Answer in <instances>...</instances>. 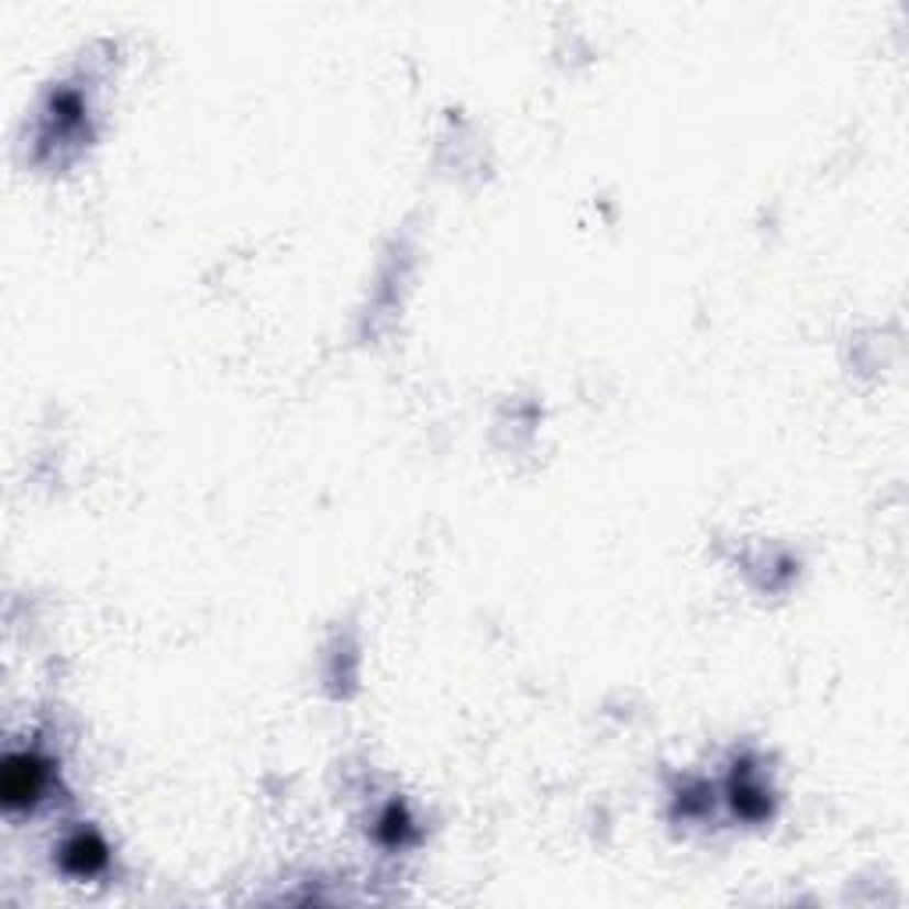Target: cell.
Segmentation results:
<instances>
[{
  "mask_svg": "<svg viewBox=\"0 0 909 909\" xmlns=\"http://www.w3.org/2000/svg\"><path fill=\"white\" fill-rule=\"evenodd\" d=\"M43 778H46V772L40 767L36 757H8V767H4V803L11 810L33 803V799L43 792Z\"/></svg>",
  "mask_w": 909,
  "mask_h": 909,
  "instance_id": "cell-1",
  "label": "cell"
},
{
  "mask_svg": "<svg viewBox=\"0 0 909 909\" xmlns=\"http://www.w3.org/2000/svg\"><path fill=\"white\" fill-rule=\"evenodd\" d=\"M65 864L75 874H92V871H100L107 864V850L100 845V839L79 835V839H71L65 845Z\"/></svg>",
  "mask_w": 909,
  "mask_h": 909,
  "instance_id": "cell-2",
  "label": "cell"
}]
</instances>
